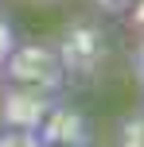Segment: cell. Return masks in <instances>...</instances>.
<instances>
[{"instance_id": "6da1fadb", "label": "cell", "mask_w": 144, "mask_h": 147, "mask_svg": "<svg viewBox=\"0 0 144 147\" xmlns=\"http://www.w3.org/2000/svg\"><path fill=\"white\" fill-rule=\"evenodd\" d=\"M51 47L62 62V74L78 81H98V74L109 66V54H113L109 31L98 20H70Z\"/></svg>"}, {"instance_id": "7a4b0ae2", "label": "cell", "mask_w": 144, "mask_h": 147, "mask_svg": "<svg viewBox=\"0 0 144 147\" xmlns=\"http://www.w3.org/2000/svg\"><path fill=\"white\" fill-rule=\"evenodd\" d=\"M0 74H4V85L47 93V97H59V89L66 85L62 62L51 43H16L12 54L4 58V66H0Z\"/></svg>"}, {"instance_id": "3957f363", "label": "cell", "mask_w": 144, "mask_h": 147, "mask_svg": "<svg viewBox=\"0 0 144 147\" xmlns=\"http://www.w3.org/2000/svg\"><path fill=\"white\" fill-rule=\"evenodd\" d=\"M55 97L31 93V89L4 85L0 89V128H16V132H39L43 116L51 112Z\"/></svg>"}, {"instance_id": "277c9868", "label": "cell", "mask_w": 144, "mask_h": 147, "mask_svg": "<svg viewBox=\"0 0 144 147\" xmlns=\"http://www.w3.org/2000/svg\"><path fill=\"white\" fill-rule=\"evenodd\" d=\"M39 143L43 147H90V124L74 105H51V112L39 124Z\"/></svg>"}, {"instance_id": "5b68a950", "label": "cell", "mask_w": 144, "mask_h": 147, "mask_svg": "<svg viewBox=\"0 0 144 147\" xmlns=\"http://www.w3.org/2000/svg\"><path fill=\"white\" fill-rule=\"evenodd\" d=\"M117 147H144V109L129 112L117 128Z\"/></svg>"}, {"instance_id": "8992f818", "label": "cell", "mask_w": 144, "mask_h": 147, "mask_svg": "<svg viewBox=\"0 0 144 147\" xmlns=\"http://www.w3.org/2000/svg\"><path fill=\"white\" fill-rule=\"evenodd\" d=\"M0 147H43L35 132H16V128H0Z\"/></svg>"}, {"instance_id": "52a82bcc", "label": "cell", "mask_w": 144, "mask_h": 147, "mask_svg": "<svg viewBox=\"0 0 144 147\" xmlns=\"http://www.w3.org/2000/svg\"><path fill=\"white\" fill-rule=\"evenodd\" d=\"M12 47H16V27H12V20L0 12V66H4V58L12 54Z\"/></svg>"}, {"instance_id": "ba28073f", "label": "cell", "mask_w": 144, "mask_h": 147, "mask_svg": "<svg viewBox=\"0 0 144 147\" xmlns=\"http://www.w3.org/2000/svg\"><path fill=\"white\" fill-rule=\"evenodd\" d=\"M93 12H105V16H117V12H129L136 0H86Z\"/></svg>"}, {"instance_id": "9c48e42d", "label": "cell", "mask_w": 144, "mask_h": 147, "mask_svg": "<svg viewBox=\"0 0 144 147\" xmlns=\"http://www.w3.org/2000/svg\"><path fill=\"white\" fill-rule=\"evenodd\" d=\"M132 78H136V85L144 89V39L136 43V51H132Z\"/></svg>"}]
</instances>
